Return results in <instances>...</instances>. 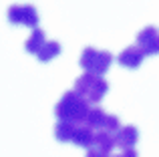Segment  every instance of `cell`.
Instances as JSON below:
<instances>
[{
    "instance_id": "cell-7",
    "label": "cell",
    "mask_w": 159,
    "mask_h": 157,
    "mask_svg": "<svg viewBox=\"0 0 159 157\" xmlns=\"http://www.w3.org/2000/svg\"><path fill=\"white\" fill-rule=\"evenodd\" d=\"M137 139H139L137 127L125 125V127H121V129L115 133V145L121 147V149H133L135 143H137Z\"/></svg>"
},
{
    "instance_id": "cell-13",
    "label": "cell",
    "mask_w": 159,
    "mask_h": 157,
    "mask_svg": "<svg viewBox=\"0 0 159 157\" xmlns=\"http://www.w3.org/2000/svg\"><path fill=\"white\" fill-rule=\"evenodd\" d=\"M73 131H75L73 123L58 121L57 125H54V137H57V141H61V143H69L70 139H73Z\"/></svg>"
},
{
    "instance_id": "cell-15",
    "label": "cell",
    "mask_w": 159,
    "mask_h": 157,
    "mask_svg": "<svg viewBox=\"0 0 159 157\" xmlns=\"http://www.w3.org/2000/svg\"><path fill=\"white\" fill-rule=\"evenodd\" d=\"M113 157H139V155H137L135 149H123L121 153H117V155H113Z\"/></svg>"
},
{
    "instance_id": "cell-4",
    "label": "cell",
    "mask_w": 159,
    "mask_h": 157,
    "mask_svg": "<svg viewBox=\"0 0 159 157\" xmlns=\"http://www.w3.org/2000/svg\"><path fill=\"white\" fill-rule=\"evenodd\" d=\"M85 125L89 127V129H93V131H107V133H113V135L121 129L119 117H117V115L105 113L101 107L89 109V113H87V117H85Z\"/></svg>"
},
{
    "instance_id": "cell-14",
    "label": "cell",
    "mask_w": 159,
    "mask_h": 157,
    "mask_svg": "<svg viewBox=\"0 0 159 157\" xmlns=\"http://www.w3.org/2000/svg\"><path fill=\"white\" fill-rule=\"evenodd\" d=\"M85 157H111V153H107V151H101V149H95V147H91V149H87V155Z\"/></svg>"
},
{
    "instance_id": "cell-9",
    "label": "cell",
    "mask_w": 159,
    "mask_h": 157,
    "mask_svg": "<svg viewBox=\"0 0 159 157\" xmlns=\"http://www.w3.org/2000/svg\"><path fill=\"white\" fill-rule=\"evenodd\" d=\"M93 137H95V131L89 129L85 123H81V125H75L70 143H75V145H79V147H85V149H91V145H93Z\"/></svg>"
},
{
    "instance_id": "cell-1",
    "label": "cell",
    "mask_w": 159,
    "mask_h": 157,
    "mask_svg": "<svg viewBox=\"0 0 159 157\" xmlns=\"http://www.w3.org/2000/svg\"><path fill=\"white\" fill-rule=\"evenodd\" d=\"M89 103H85L75 91H66L61 97V101L54 107V117L62 123H73V125H81L85 123V117L89 113Z\"/></svg>"
},
{
    "instance_id": "cell-3",
    "label": "cell",
    "mask_w": 159,
    "mask_h": 157,
    "mask_svg": "<svg viewBox=\"0 0 159 157\" xmlns=\"http://www.w3.org/2000/svg\"><path fill=\"white\" fill-rule=\"evenodd\" d=\"M79 63H81V69L87 75L103 77L113 63V55L109 51H97L93 47H87V48H83V55Z\"/></svg>"
},
{
    "instance_id": "cell-11",
    "label": "cell",
    "mask_w": 159,
    "mask_h": 157,
    "mask_svg": "<svg viewBox=\"0 0 159 157\" xmlns=\"http://www.w3.org/2000/svg\"><path fill=\"white\" fill-rule=\"evenodd\" d=\"M61 55V43H57V40H47V43L40 47V51L36 52V59L43 61V63H48V61H52L54 56Z\"/></svg>"
},
{
    "instance_id": "cell-5",
    "label": "cell",
    "mask_w": 159,
    "mask_h": 157,
    "mask_svg": "<svg viewBox=\"0 0 159 157\" xmlns=\"http://www.w3.org/2000/svg\"><path fill=\"white\" fill-rule=\"evenodd\" d=\"M8 20L10 24H20V26H28V28H39V12L34 6L30 4H14L8 8Z\"/></svg>"
},
{
    "instance_id": "cell-2",
    "label": "cell",
    "mask_w": 159,
    "mask_h": 157,
    "mask_svg": "<svg viewBox=\"0 0 159 157\" xmlns=\"http://www.w3.org/2000/svg\"><path fill=\"white\" fill-rule=\"evenodd\" d=\"M75 93L83 99L85 103H99L103 97L107 95L109 91V83L105 81L103 77H97V75H87L83 73L81 77L75 81Z\"/></svg>"
},
{
    "instance_id": "cell-10",
    "label": "cell",
    "mask_w": 159,
    "mask_h": 157,
    "mask_svg": "<svg viewBox=\"0 0 159 157\" xmlns=\"http://www.w3.org/2000/svg\"><path fill=\"white\" fill-rule=\"evenodd\" d=\"M91 147L111 153V149L115 147V135H113V133H107V131H95L93 145H91Z\"/></svg>"
},
{
    "instance_id": "cell-12",
    "label": "cell",
    "mask_w": 159,
    "mask_h": 157,
    "mask_svg": "<svg viewBox=\"0 0 159 157\" xmlns=\"http://www.w3.org/2000/svg\"><path fill=\"white\" fill-rule=\"evenodd\" d=\"M44 43H47V34H44V30L34 28V30L30 32V36L26 38V43H24V48H26L28 52H32V55H36Z\"/></svg>"
},
{
    "instance_id": "cell-8",
    "label": "cell",
    "mask_w": 159,
    "mask_h": 157,
    "mask_svg": "<svg viewBox=\"0 0 159 157\" xmlns=\"http://www.w3.org/2000/svg\"><path fill=\"white\" fill-rule=\"evenodd\" d=\"M143 59H145L143 52H141L139 48L135 47V44H131V47L123 48V52L117 56L119 65H123V67H127V69H137V67H141Z\"/></svg>"
},
{
    "instance_id": "cell-6",
    "label": "cell",
    "mask_w": 159,
    "mask_h": 157,
    "mask_svg": "<svg viewBox=\"0 0 159 157\" xmlns=\"http://www.w3.org/2000/svg\"><path fill=\"white\" fill-rule=\"evenodd\" d=\"M137 48L145 55H159V30L155 26H145L137 34Z\"/></svg>"
}]
</instances>
